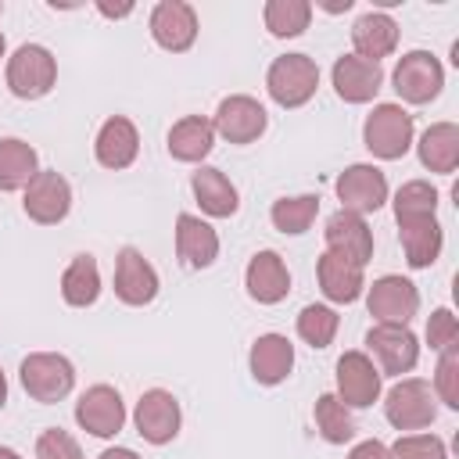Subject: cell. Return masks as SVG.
<instances>
[{"label": "cell", "mask_w": 459, "mask_h": 459, "mask_svg": "<svg viewBox=\"0 0 459 459\" xmlns=\"http://www.w3.org/2000/svg\"><path fill=\"white\" fill-rule=\"evenodd\" d=\"M437 212V190L423 179H412L398 190L394 197V219H423V215H434Z\"/></svg>", "instance_id": "obj_35"}, {"label": "cell", "mask_w": 459, "mask_h": 459, "mask_svg": "<svg viewBox=\"0 0 459 459\" xmlns=\"http://www.w3.org/2000/svg\"><path fill=\"white\" fill-rule=\"evenodd\" d=\"M337 197H341V212L351 215H366L377 212L387 201V176L377 165H351L337 176Z\"/></svg>", "instance_id": "obj_10"}, {"label": "cell", "mask_w": 459, "mask_h": 459, "mask_svg": "<svg viewBox=\"0 0 459 459\" xmlns=\"http://www.w3.org/2000/svg\"><path fill=\"white\" fill-rule=\"evenodd\" d=\"M194 197H197V204L208 212V215H215V219H230L237 208H240V201H237V186L219 172V169H212V165H201L197 172H194Z\"/></svg>", "instance_id": "obj_24"}, {"label": "cell", "mask_w": 459, "mask_h": 459, "mask_svg": "<svg viewBox=\"0 0 459 459\" xmlns=\"http://www.w3.org/2000/svg\"><path fill=\"white\" fill-rule=\"evenodd\" d=\"M441 86H445V72H441L437 57L427 50H409L394 65V90L409 104H430L441 93Z\"/></svg>", "instance_id": "obj_6"}, {"label": "cell", "mask_w": 459, "mask_h": 459, "mask_svg": "<svg viewBox=\"0 0 459 459\" xmlns=\"http://www.w3.org/2000/svg\"><path fill=\"white\" fill-rule=\"evenodd\" d=\"M323 7H326L330 14H337V11H348V7H351V0H333V4H323Z\"/></svg>", "instance_id": "obj_43"}, {"label": "cell", "mask_w": 459, "mask_h": 459, "mask_svg": "<svg viewBox=\"0 0 459 459\" xmlns=\"http://www.w3.org/2000/svg\"><path fill=\"white\" fill-rule=\"evenodd\" d=\"M75 420L82 430H90L93 437H115L126 423V405L122 394L108 384H93L90 391H82V398L75 402Z\"/></svg>", "instance_id": "obj_9"}, {"label": "cell", "mask_w": 459, "mask_h": 459, "mask_svg": "<svg viewBox=\"0 0 459 459\" xmlns=\"http://www.w3.org/2000/svg\"><path fill=\"white\" fill-rule=\"evenodd\" d=\"M7 402V380H4V373H0V405Z\"/></svg>", "instance_id": "obj_45"}, {"label": "cell", "mask_w": 459, "mask_h": 459, "mask_svg": "<svg viewBox=\"0 0 459 459\" xmlns=\"http://www.w3.org/2000/svg\"><path fill=\"white\" fill-rule=\"evenodd\" d=\"M72 384H75V369H72V362H68L65 355L36 351V355H29V359L22 362V387H25L36 402H43V405L61 402V398L72 391Z\"/></svg>", "instance_id": "obj_4"}, {"label": "cell", "mask_w": 459, "mask_h": 459, "mask_svg": "<svg viewBox=\"0 0 459 459\" xmlns=\"http://www.w3.org/2000/svg\"><path fill=\"white\" fill-rule=\"evenodd\" d=\"M265 126H269L265 108L255 97H244V93L226 97L219 104V111H215V122H212V129L219 136H226L230 143H251V140H258L265 133Z\"/></svg>", "instance_id": "obj_12"}, {"label": "cell", "mask_w": 459, "mask_h": 459, "mask_svg": "<svg viewBox=\"0 0 459 459\" xmlns=\"http://www.w3.org/2000/svg\"><path fill=\"white\" fill-rule=\"evenodd\" d=\"M326 251L362 269L373 258V233L362 222V215H351V212L330 215L326 219Z\"/></svg>", "instance_id": "obj_16"}, {"label": "cell", "mask_w": 459, "mask_h": 459, "mask_svg": "<svg viewBox=\"0 0 459 459\" xmlns=\"http://www.w3.org/2000/svg\"><path fill=\"white\" fill-rule=\"evenodd\" d=\"M215 143V129L201 115H186L169 129V154L176 161H201Z\"/></svg>", "instance_id": "obj_27"}, {"label": "cell", "mask_w": 459, "mask_h": 459, "mask_svg": "<svg viewBox=\"0 0 459 459\" xmlns=\"http://www.w3.org/2000/svg\"><path fill=\"white\" fill-rule=\"evenodd\" d=\"M36 455H39V459H82L75 437H72L68 430H61V427H50V430L39 434Z\"/></svg>", "instance_id": "obj_38"}, {"label": "cell", "mask_w": 459, "mask_h": 459, "mask_svg": "<svg viewBox=\"0 0 459 459\" xmlns=\"http://www.w3.org/2000/svg\"><path fill=\"white\" fill-rule=\"evenodd\" d=\"M136 151H140V136H136V126L129 118L115 115V118H108L100 126V133H97V161L104 169H126V165H133Z\"/></svg>", "instance_id": "obj_23"}, {"label": "cell", "mask_w": 459, "mask_h": 459, "mask_svg": "<svg viewBox=\"0 0 459 459\" xmlns=\"http://www.w3.org/2000/svg\"><path fill=\"white\" fill-rule=\"evenodd\" d=\"M366 344L369 351L377 355L380 369L391 373V377H402L416 366L420 359V344H416V333L409 326H394V323H377L369 333H366Z\"/></svg>", "instance_id": "obj_11"}, {"label": "cell", "mask_w": 459, "mask_h": 459, "mask_svg": "<svg viewBox=\"0 0 459 459\" xmlns=\"http://www.w3.org/2000/svg\"><path fill=\"white\" fill-rule=\"evenodd\" d=\"M97 7H100V14H108V18H126V14L133 11V4H104V0H100Z\"/></svg>", "instance_id": "obj_41"}, {"label": "cell", "mask_w": 459, "mask_h": 459, "mask_svg": "<svg viewBox=\"0 0 459 459\" xmlns=\"http://www.w3.org/2000/svg\"><path fill=\"white\" fill-rule=\"evenodd\" d=\"M316 427H319V434H323L330 445H344V441L355 437L351 412H348V405H344L337 394H319V398H316Z\"/></svg>", "instance_id": "obj_31"}, {"label": "cell", "mask_w": 459, "mask_h": 459, "mask_svg": "<svg viewBox=\"0 0 459 459\" xmlns=\"http://www.w3.org/2000/svg\"><path fill=\"white\" fill-rule=\"evenodd\" d=\"M316 212H319V197L316 194H301V197H280L269 215H273V226L280 233L298 237V233H305L312 226Z\"/></svg>", "instance_id": "obj_33"}, {"label": "cell", "mask_w": 459, "mask_h": 459, "mask_svg": "<svg viewBox=\"0 0 459 459\" xmlns=\"http://www.w3.org/2000/svg\"><path fill=\"white\" fill-rule=\"evenodd\" d=\"M54 79H57V61H54L50 50L39 47V43L18 47L14 57L7 61V86H11V93L22 97V100H39V97H47L50 86H54Z\"/></svg>", "instance_id": "obj_3"}, {"label": "cell", "mask_w": 459, "mask_h": 459, "mask_svg": "<svg viewBox=\"0 0 459 459\" xmlns=\"http://www.w3.org/2000/svg\"><path fill=\"white\" fill-rule=\"evenodd\" d=\"M402 247H405V262L412 269H427L434 265V258L441 255V226L434 215L423 219H402Z\"/></svg>", "instance_id": "obj_25"}, {"label": "cell", "mask_w": 459, "mask_h": 459, "mask_svg": "<svg viewBox=\"0 0 459 459\" xmlns=\"http://www.w3.org/2000/svg\"><path fill=\"white\" fill-rule=\"evenodd\" d=\"M420 161L430 172H452L459 161V129L452 122H437L420 140Z\"/></svg>", "instance_id": "obj_30"}, {"label": "cell", "mask_w": 459, "mask_h": 459, "mask_svg": "<svg viewBox=\"0 0 459 459\" xmlns=\"http://www.w3.org/2000/svg\"><path fill=\"white\" fill-rule=\"evenodd\" d=\"M337 323L341 319H337L333 308H326V305H305L301 316H298V333H301L305 344L326 348L333 341V333H337Z\"/></svg>", "instance_id": "obj_34"}, {"label": "cell", "mask_w": 459, "mask_h": 459, "mask_svg": "<svg viewBox=\"0 0 459 459\" xmlns=\"http://www.w3.org/2000/svg\"><path fill=\"white\" fill-rule=\"evenodd\" d=\"M25 215L32 219V222H43V226H54V222H61L65 215H68V208H72V186H68V179L61 176V172H54V169H39L36 172V179L25 186Z\"/></svg>", "instance_id": "obj_7"}, {"label": "cell", "mask_w": 459, "mask_h": 459, "mask_svg": "<svg viewBox=\"0 0 459 459\" xmlns=\"http://www.w3.org/2000/svg\"><path fill=\"white\" fill-rule=\"evenodd\" d=\"M455 337H459V323H455V316L448 312V308H437L434 316H430V323H427V341H430V348H448V344H455Z\"/></svg>", "instance_id": "obj_39"}, {"label": "cell", "mask_w": 459, "mask_h": 459, "mask_svg": "<svg viewBox=\"0 0 459 459\" xmlns=\"http://www.w3.org/2000/svg\"><path fill=\"white\" fill-rule=\"evenodd\" d=\"M0 57H4V32H0Z\"/></svg>", "instance_id": "obj_46"}, {"label": "cell", "mask_w": 459, "mask_h": 459, "mask_svg": "<svg viewBox=\"0 0 459 459\" xmlns=\"http://www.w3.org/2000/svg\"><path fill=\"white\" fill-rule=\"evenodd\" d=\"M387 452L391 459H445V441L434 434H405Z\"/></svg>", "instance_id": "obj_36"}, {"label": "cell", "mask_w": 459, "mask_h": 459, "mask_svg": "<svg viewBox=\"0 0 459 459\" xmlns=\"http://www.w3.org/2000/svg\"><path fill=\"white\" fill-rule=\"evenodd\" d=\"M366 305H369V316H377L380 323L405 326L420 308V294L405 276H380L369 287V301Z\"/></svg>", "instance_id": "obj_17"}, {"label": "cell", "mask_w": 459, "mask_h": 459, "mask_svg": "<svg viewBox=\"0 0 459 459\" xmlns=\"http://www.w3.org/2000/svg\"><path fill=\"white\" fill-rule=\"evenodd\" d=\"M61 294L75 308H86V305L97 301V294H100V269H97L93 255H75L72 258V265L61 276Z\"/></svg>", "instance_id": "obj_29"}, {"label": "cell", "mask_w": 459, "mask_h": 459, "mask_svg": "<svg viewBox=\"0 0 459 459\" xmlns=\"http://www.w3.org/2000/svg\"><path fill=\"white\" fill-rule=\"evenodd\" d=\"M337 398L351 409H366L380 394V369L362 351H344L337 359Z\"/></svg>", "instance_id": "obj_15"}, {"label": "cell", "mask_w": 459, "mask_h": 459, "mask_svg": "<svg viewBox=\"0 0 459 459\" xmlns=\"http://www.w3.org/2000/svg\"><path fill=\"white\" fill-rule=\"evenodd\" d=\"M151 36L158 47L172 50V54H183L194 47L197 39V14L190 4L183 0H161L154 11H151Z\"/></svg>", "instance_id": "obj_13"}, {"label": "cell", "mask_w": 459, "mask_h": 459, "mask_svg": "<svg viewBox=\"0 0 459 459\" xmlns=\"http://www.w3.org/2000/svg\"><path fill=\"white\" fill-rule=\"evenodd\" d=\"M348 459H391V452H387V445H380V441H362V445L351 448Z\"/></svg>", "instance_id": "obj_40"}, {"label": "cell", "mask_w": 459, "mask_h": 459, "mask_svg": "<svg viewBox=\"0 0 459 459\" xmlns=\"http://www.w3.org/2000/svg\"><path fill=\"white\" fill-rule=\"evenodd\" d=\"M265 86L280 108H301L305 100H312V93L319 86V68L305 54H283L269 65Z\"/></svg>", "instance_id": "obj_1"}, {"label": "cell", "mask_w": 459, "mask_h": 459, "mask_svg": "<svg viewBox=\"0 0 459 459\" xmlns=\"http://www.w3.org/2000/svg\"><path fill=\"white\" fill-rule=\"evenodd\" d=\"M434 384H437L441 402L452 405V409H459V351H455V344L441 348V362H437Z\"/></svg>", "instance_id": "obj_37"}, {"label": "cell", "mask_w": 459, "mask_h": 459, "mask_svg": "<svg viewBox=\"0 0 459 459\" xmlns=\"http://www.w3.org/2000/svg\"><path fill=\"white\" fill-rule=\"evenodd\" d=\"M100 459H140L133 448H108V452H100Z\"/></svg>", "instance_id": "obj_42"}, {"label": "cell", "mask_w": 459, "mask_h": 459, "mask_svg": "<svg viewBox=\"0 0 459 459\" xmlns=\"http://www.w3.org/2000/svg\"><path fill=\"white\" fill-rule=\"evenodd\" d=\"M316 276H319V290L337 305H351L362 294V269L344 262V258H337V255H330V251L319 258Z\"/></svg>", "instance_id": "obj_26"}, {"label": "cell", "mask_w": 459, "mask_h": 459, "mask_svg": "<svg viewBox=\"0 0 459 459\" xmlns=\"http://www.w3.org/2000/svg\"><path fill=\"white\" fill-rule=\"evenodd\" d=\"M380 82H384L380 65H373V61H366V57H359V54H344V57H337V65H333V90H337V97L348 100V104H366V100H373L377 90H380Z\"/></svg>", "instance_id": "obj_18"}, {"label": "cell", "mask_w": 459, "mask_h": 459, "mask_svg": "<svg viewBox=\"0 0 459 459\" xmlns=\"http://www.w3.org/2000/svg\"><path fill=\"white\" fill-rule=\"evenodd\" d=\"M36 172H39V161L25 140L18 136L0 140V190H22L36 179Z\"/></svg>", "instance_id": "obj_28"}, {"label": "cell", "mask_w": 459, "mask_h": 459, "mask_svg": "<svg viewBox=\"0 0 459 459\" xmlns=\"http://www.w3.org/2000/svg\"><path fill=\"white\" fill-rule=\"evenodd\" d=\"M294 366V344L283 337V333H262L255 344H251V377L265 387L287 380Z\"/></svg>", "instance_id": "obj_21"}, {"label": "cell", "mask_w": 459, "mask_h": 459, "mask_svg": "<svg viewBox=\"0 0 459 459\" xmlns=\"http://www.w3.org/2000/svg\"><path fill=\"white\" fill-rule=\"evenodd\" d=\"M384 412L387 420L398 427V430H420V427H430L434 416H437V405H434V391L427 380H402L387 391V402H384Z\"/></svg>", "instance_id": "obj_5"}, {"label": "cell", "mask_w": 459, "mask_h": 459, "mask_svg": "<svg viewBox=\"0 0 459 459\" xmlns=\"http://www.w3.org/2000/svg\"><path fill=\"white\" fill-rule=\"evenodd\" d=\"M362 140H366L369 154L394 161L412 143V115L402 104H377L362 126Z\"/></svg>", "instance_id": "obj_2"}, {"label": "cell", "mask_w": 459, "mask_h": 459, "mask_svg": "<svg viewBox=\"0 0 459 459\" xmlns=\"http://www.w3.org/2000/svg\"><path fill=\"white\" fill-rule=\"evenodd\" d=\"M133 420H136V434H140L143 441H151V445H165V441H172V437L179 434L183 412H179V402H176L169 391L151 387V391L140 394Z\"/></svg>", "instance_id": "obj_8"}, {"label": "cell", "mask_w": 459, "mask_h": 459, "mask_svg": "<svg viewBox=\"0 0 459 459\" xmlns=\"http://www.w3.org/2000/svg\"><path fill=\"white\" fill-rule=\"evenodd\" d=\"M115 294L126 305H151L158 298V273L136 247H122L115 258Z\"/></svg>", "instance_id": "obj_14"}, {"label": "cell", "mask_w": 459, "mask_h": 459, "mask_svg": "<svg viewBox=\"0 0 459 459\" xmlns=\"http://www.w3.org/2000/svg\"><path fill=\"white\" fill-rule=\"evenodd\" d=\"M176 255L190 269H208L219 255L215 230L208 222H201L197 215H179L176 219Z\"/></svg>", "instance_id": "obj_20"}, {"label": "cell", "mask_w": 459, "mask_h": 459, "mask_svg": "<svg viewBox=\"0 0 459 459\" xmlns=\"http://www.w3.org/2000/svg\"><path fill=\"white\" fill-rule=\"evenodd\" d=\"M308 18H312V4H305V0H269L265 4V29L280 39L301 36L308 29Z\"/></svg>", "instance_id": "obj_32"}, {"label": "cell", "mask_w": 459, "mask_h": 459, "mask_svg": "<svg viewBox=\"0 0 459 459\" xmlns=\"http://www.w3.org/2000/svg\"><path fill=\"white\" fill-rule=\"evenodd\" d=\"M351 43H355L359 57L380 65V57H387L398 47V25H394V18H387L380 11H369L351 25Z\"/></svg>", "instance_id": "obj_22"}, {"label": "cell", "mask_w": 459, "mask_h": 459, "mask_svg": "<svg viewBox=\"0 0 459 459\" xmlns=\"http://www.w3.org/2000/svg\"><path fill=\"white\" fill-rule=\"evenodd\" d=\"M0 459H22V455H18L14 448H4V445H0Z\"/></svg>", "instance_id": "obj_44"}, {"label": "cell", "mask_w": 459, "mask_h": 459, "mask_svg": "<svg viewBox=\"0 0 459 459\" xmlns=\"http://www.w3.org/2000/svg\"><path fill=\"white\" fill-rule=\"evenodd\" d=\"M290 290V273L276 251H258L247 262V294L258 305H276Z\"/></svg>", "instance_id": "obj_19"}]
</instances>
